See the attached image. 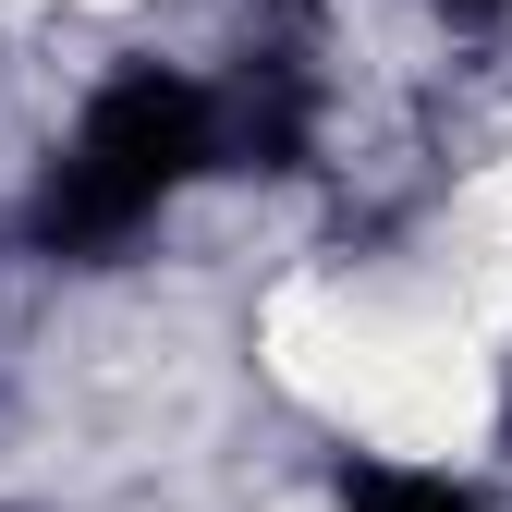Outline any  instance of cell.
Listing matches in <instances>:
<instances>
[{
  "instance_id": "6da1fadb",
  "label": "cell",
  "mask_w": 512,
  "mask_h": 512,
  "mask_svg": "<svg viewBox=\"0 0 512 512\" xmlns=\"http://www.w3.org/2000/svg\"><path fill=\"white\" fill-rule=\"evenodd\" d=\"M220 159V98L183 74H122L98 86V110L74 122V147L37 183V244L49 256H122L183 183Z\"/></svg>"
},
{
  "instance_id": "7a4b0ae2",
  "label": "cell",
  "mask_w": 512,
  "mask_h": 512,
  "mask_svg": "<svg viewBox=\"0 0 512 512\" xmlns=\"http://www.w3.org/2000/svg\"><path fill=\"white\" fill-rule=\"evenodd\" d=\"M342 512H476V488L403 476V464H354V476H342Z\"/></svg>"
}]
</instances>
